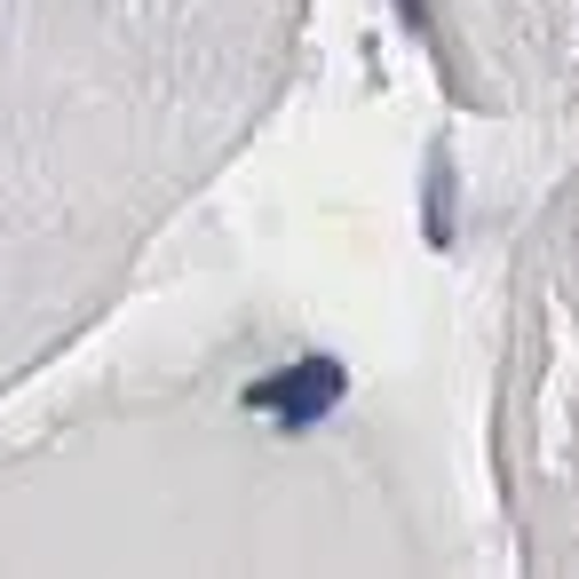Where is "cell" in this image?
Wrapping results in <instances>:
<instances>
[{
    "label": "cell",
    "mask_w": 579,
    "mask_h": 579,
    "mask_svg": "<svg viewBox=\"0 0 579 579\" xmlns=\"http://www.w3.org/2000/svg\"><path fill=\"white\" fill-rule=\"evenodd\" d=\"M333 397H342V365H333V357H302L286 373H262V389H247V405L270 413L279 429H310Z\"/></svg>",
    "instance_id": "obj_1"
}]
</instances>
